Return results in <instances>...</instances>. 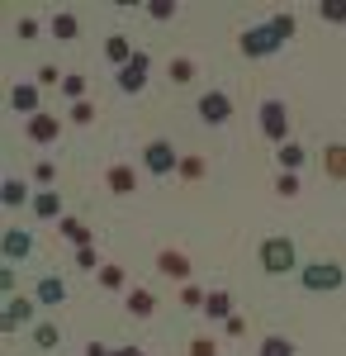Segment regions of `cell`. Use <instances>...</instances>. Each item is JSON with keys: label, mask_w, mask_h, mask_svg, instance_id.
<instances>
[{"label": "cell", "mask_w": 346, "mask_h": 356, "mask_svg": "<svg viewBox=\"0 0 346 356\" xmlns=\"http://www.w3.org/2000/svg\"><path fill=\"white\" fill-rule=\"evenodd\" d=\"M261 356H294V342H285V337H266V342H261Z\"/></svg>", "instance_id": "d4e9b609"}, {"label": "cell", "mask_w": 346, "mask_h": 356, "mask_svg": "<svg viewBox=\"0 0 346 356\" xmlns=\"http://www.w3.org/2000/svg\"><path fill=\"white\" fill-rule=\"evenodd\" d=\"M28 318H33V304H28V300H10L5 318H0V328H5V332H15L19 323H28Z\"/></svg>", "instance_id": "8fae6325"}, {"label": "cell", "mask_w": 346, "mask_h": 356, "mask_svg": "<svg viewBox=\"0 0 346 356\" xmlns=\"http://www.w3.org/2000/svg\"><path fill=\"white\" fill-rule=\"evenodd\" d=\"M147 72H152V57H147V53H133V62H129V67H119V90H129V95L147 90Z\"/></svg>", "instance_id": "3957f363"}, {"label": "cell", "mask_w": 346, "mask_h": 356, "mask_svg": "<svg viewBox=\"0 0 346 356\" xmlns=\"http://www.w3.org/2000/svg\"><path fill=\"white\" fill-rule=\"evenodd\" d=\"M109 356H142V347H119V352H109Z\"/></svg>", "instance_id": "ab89813d"}, {"label": "cell", "mask_w": 346, "mask_h": 356, "mask_svg": "<svg viewBox=\"0 0 346 356\" xmlns=\"http://www.w3.org/2000/svg\"><path fill=\"white\" fill-rule=\"evenodd\" d=\"M318 15L327 19V24H346V0H322Z\"/></svg>", "instance_id": "7402d4cb"}, {"label": "cell", "mask_w": 346, "mask_h": 356, "mask_svg": "<svg viewBox=\"0 0 346 356\" xmlns=\"http://www.w3.org/2000/svg\"><path fill=\"white\" fill-rule=\"evenodd\" d=\"M157 271L171 275V280H190V261L181 257V252H161V257H157Z\"/></svg>", "instance_id": "30bf717a"}, {"label": "cell", "mask_w": 346, "mask_h": 356, "mask_svg": "<svg viewBox=\"0 0 346 356\" xmlns=\"http://www.w3.org/2000/svg\"><path fill=\"white\" fill-rule=\"evenodd\" d=\"M285 38H294V15H275L270 24H256V29L242 33V53L247 57H270V53H280Z\"/></svg>", "instance_id": "6da1fadb"}, {"label": "cell", "mask_w": 346, "mask_h": 356, "mask_svg": "<svg viewBox=\"0 0 346 356\" xmlns=\"http://www.w3.org/2000/svg\"><path fill=\"white\" fill-rule=\"evenodd\" d=\"M100 285L105 290H124V271L119 266H100Z\"/></svg>", "instance_id": "4316f807"}, {"label": "cell", "mask_w": 346, "mask_h": 356, "mask_svg": "<svg viewBox=\"0 0 346 356\" xmlns=\"http://www.w3.org/2000/svg\"><path fill=\"white\" fill-rule=\"evenodd\" d=\"M190 76H195V62L176 57V62H171V81H190Z\"/></svg>", "instance_id": "f546056e"}, {"label": "cell", "mask_w": 346, "mask_h": 356, "mask_svg": "<svg viewBox=\"0 0 346 356\" xmlns=\"http://www.w3.org/2000/svg\"><path fill=\"white\" fill-rule=\"evenodd\" d=\"M85 356H109V352L100 347V342H90V347H85Z\"/></svg>", "instance_id": "60d3db41"}, {"label": "cell", "mask_w": 346, "mask_h": 356, "mask_svg": "<svg viewBox=\"0 0 346 356\" xmlns=\"http://www.w3.org/2000/svg\"><path fill=\"white\" fill-rule=\"evenodd\" d=\"M72 119H76V124H90V119H95V110L81 100V105H72Z\"/></svg>", "instance_id": "74e56055"}, {"label": "cell", "mask_w": 346, "mask_h": 356, "mask_svg": "<svg viewBox=\"0 0 346 356\" xmlns=\"http://www.w3.org/2000/svg\"><path fill=\"white\" fill-rule=\"evenodd\" d=\"M10 105L24 110V114H38V90H33V86H15V90H10Z\"/></svg>", "instance_id": "9a60e30c"}, {"label": "cell", "mask_w": 346, "mask_h": 356, "mask_svg": "<svg viewBox=\"0 0 346 356\" xmlns=\"http://www.w3.org/2000/svg\"><path fill=\"white\" fill-rule=\"evenodd\" d=\"M190 356H218V347H213L209 337H195V342H190Z\"/></svg>", "instance_id": "d6a6232c"}, {"label": "cell", "mask_w": 346, "mask_h": 356, "mask_svg": "<svg viewBox=\"0 0 346 356\" xmlns=\"http://www.w3.org/2000/svg\"><path fill=\"white\" fill-rule=\"evenodd\" d=\"M0 200H5L10 209H19V204H24V186H19V181H5V186H0Z\"/></svg>", "instance_id": "cb8c5ba5"}, {"label": "cell", "mask_w": 346, "mask_h": 356, "mask_svg": "<svg viewBox=\"0 0 346 356\" xmlns=\"http://www.w3.org/2000/svg\"><path fill=\"white\" fill-rule=\"evenodd\" d=\"M53 33L67 43V38H76L81 33V24H76V15H53Z\"/></svg>", "instance_id": "ffe728a7"}, {"label": "cell", "mask_w": 346, "mask_h": 356, "mask_svg": "<svg viewBox=\"0 0 346 356\" xmlns=\"http://www.w3.org/2000/svg\"><path fill=\"white\" fill-rule=\"evenodd\" d=\"M53 176H57V166H53V162H33V181H38L43 191L53 186Z\"/></svg>", "instance_id": "f1b7e54d"}, {"label": "cell", "mask_w": 346, "mask_h": 356, "mask_svg": "<svg viewBox=\"0 0 346 356\" xmlns=\"http://www.w3.org/2000/svg\"><path fill=\"white\" fill-rule=\"evenodd\" d=\"M38 81H43V86H57L62 76H57V67H43V72H38Z\"/></svg>", "instance_id": "f35d334b"}, {"label": "cell", "mask_w": 346, "mask_h": 356, "mask_svg": "<svg viewBox=\"0 0 346 356\" xmlns=\"http://www.w3.org/2000/svg\"><path fill=\"white\" fill-rule=\"evenodd\" d=\"M147 10H152V19H171V15H176V5H171V0H152Z\"/></svg>", "instance_id": "836d02e7"}, {"label": "cell", "mask_w": 346, "mask_h": 356, "mask_svg": "<svg viewBox=\"0 0 346 356\" xmlns=\"http://www.w3.org/2000/svg\"><path fill=\"white\" fill-rule=\"evenodd\" d=\"M105 57H109V62H119V67H129V62H133L129 38H124V33H109V38H105Z\"/></svg>", "instance_id": "7c38bea8"}, {"label": "cell", "mask_w": 346, "mask_h": 356, "mask_svg": "<svg viewBox=\"0 0 346 356\" xmlns=\"http://www.w3.org/2000/svg\"><path fill=\"white\" fill-rule=\"evenodd\" d=\"M204 314L209 318H233V300L223 290H213V295H204Z\"/></svg>", "instance_id": "2e32d148"}, {"label": "cell", "mask_w": 346, "mask_h": 356, "mask_svg": "<svg viewBox=\"0 0 346 356\" xmlns=\"http://www.w3.org/2000/svg\"><path fill=\"white\" fill-rule=\"evenodd\" d=\"M28 252H33V233H24V228H5V257L19 261V257H28Z\"/></svg>", "instance_id": "ba28073f"}, {"label": "cell", "mask_w": 346, "mask_h": 356, "mask_svg": "<svg viewBox=\"0 0 346 356\" xmlns=\"http://www.w3.org/2000/svg\"><path fill=\"white\" fill-rule=\"evenodd\" d=\"M181 176H186V181H199V176H204V162H199V157H186V162H181Z\"/></svg>", "instance_id": "1f68e13d"}, {"label": "cell", "mask_w": 346, "mask_h": 356, "mask_svg": "<svg viewBox=\"0 0 346 356\" xmlns=\"http://www.w3.org/2000/svg\"><path fill=\"white\" fill-rule=\"evenodd\" d=\"M280 166H304V147H299V143H280Z\"/></svg>", "instance_id": "603a6c76"}, {"label": "cell", "mask_w": 346, "mask_h": 356, "mask_svg": "<svg viewBox=\"0 0 346 356\" xmlns=\"http://www.w3.org/2000/svg\"><path fill=\"white\" fill-rule=\"evenodd\" d=\"M290 266H294V243L290 238H266V243H261V271L285 275Z\"/></svg>", "instance_id": "7a4b0ae2"}, {"label": "cell", "mask_w": 346, "mask_h": 356, "mask_svg": "<svg viewBox=\"0 0 346 356\" xmlns=\"http://www.w3.org/2000/svg\"><path fill=\"white\" fill-rule=\"evenodd\" d=\"M33 342H38L43 352H53V347H57V328H53V323H38V328H33Z\"/></svg>", "instance_id": "484cf974"}, {"label": "cell", "mask_w": 346, "mask_h": 356, "mask_svg": "<svg viewBox=\"0 0 346 356\" xmlns=\"http://www.w3.org/2000/svg\"><path fill=\"white\" fill-rule=\"evenodd\" d=\"M76 266L81 271H95V247H76Z\"/></svg>", "instance_id": "e575fe53"}, {"label": "cell", "mask_w": 346, "mask_h": 356, "mask_svg": "<svg viewBox=\"0 0 346 356\" xmlns=\"http://www.w3.org/2000/svg\"><path fill=\"white\" fill-rule=\"evenodd\" d=\"M261 134H266L270 143H285V138H290V114H285L280 100H266V105H261Z\"/></svg>", "instance_id": "277c9868"}, {"label": "cell", "mask_w": 346, "mask_h": 356, "mask_svg": "<svg viewBox=\"0 0 346 356\" xmlns=\"http://www.w3.org/2000/svg\"><path fill=\"white\" fill-rule=\"evenodd\" d=\"M322 166H327L332 181H346V147H342V143H332V147L322 152Z\"/></svg>", "instance_id": "4fadbf2b"}, {"label": "cell", "mask_w": 346, "mask_h": 356, "mask_svg": "<svg viewBox=\"0 0 346 356\" xmlns=\"http://www.w3.org/2000/svg\"><path fill=\"white\" fill-rule=\"evenodd\" d=\"M275 191L285 195V200H290V195H299V176H294V171H285V176L275 181Z\"/></svg>", "instance_id": "4dcf8cb0"}, {"label": "cell", "mask_w": 346, "mask_h": 356, "mask_svg": "<svg viewBox=\"0 0 346 356\" xmlns=\"http://www.w3.org/2000/svg\"><path fill=\"white\" fill-rule=\"evenodd\" d=\"M142 166L152 171V176H171L176 171V152H171V143H147V152H142Z\"/></svg>", "instance_id": "8992f818"}, {"label": "cell", "mask_w": 346, "mask_h": 356, "mask_svg": "<svg viewBox=\"0 0 346 356\" xmlns=\"http://www.w3.org/2000/svg\"><path fill=\"white\" fill-rule=\"evenodd\" d=\"M199 119H204V124H228V119H233V100H228L223 90L199 95Z\"/></svg>", "instance_id": "5b68a950"}, {"label": "cell", "mask_w": 346, "mask_h": 356, "mask_svg": "<svg viewBox=\"0 0 346 356\" xmlns=\"http://www.w3.org/2000/svg\"><path fill=\"white\" fill-rule=\"evenodd\" d=\"M62 233H67L76 247H90V228H85L81 219H62Z\"/></svg>", "instance_id": "44dd1931"}, {"label": "cell", "mask_w": 346, "mask_h": 356, "mask_svg": "<svg viewBox=\"0 0 346 356\" xmlns=\"http://www.w3.org/2000/svg\"><path fill=\"white\" fill-rule=\"evenodd\" d=\"M181 300H186L190 309H204V295H199V290H195V285H186V290H181Z\"/></svg>", "instance_id": "d590c367"}, {"label": "cell", "mask_w": 346, "mask_h": 356, "mask_svg": "<svg viewBox=\"0 0 346 356\" xmlns=\"http://www.w3.org/2000/svg\"><path fill=\"white\" fill-rule=\"evenodd\" d=\"M57 209H62V200H57L53 191H38V195H33V214H38V219H57Z\"/></svg>", "instance_id": "e0dca14e"}, {"label": "cell", "mask_w": 346, "mask_h": 356, "mask_svg": "<svg viewBox=\"0 0 346 356\" xmlns=\"http://www.w3.org/2000/svg\"><path fill=\"white\" fill-rule=\"evenodd\" d=\"M62 300H67V285L57 275H43L38 280V304H62Z\"/></svg>", "instance_id": "5bb4252c"}, {"label": "cell", "mask_w": 346, "mask_h": 356, "mask_svg": "<svg viewBox=\"0 0 346 356\" xmlns=\"http://www.w3.org/2000/svg\"><path fill=\"white\" fill-rule=\"evenodd\" d=\"M152 309H157V300H152L147 290H133V295H129V314H133V318H147Z\"/></svg>", "instance_id": "d6986e66"}, {"label": "cell", "mask_w": 346, "mask_h": 356, "mask_svg": "<svg viewBox=\"0 0 346 356\" xmlns=\"http://www.w3.org/2000/svg\"><path fill=\"white\" fill-rule=\"evenodd\" d=\"M62 95L81 105V95H85V81H81V76H62Z\"/></svg>", "instance_id": "83f0119b"}, {"label": "cell", "mask_w": 346, "mask_h": 356, "mask_svg": "<svg viewBox=\"0 0 346 356\" xmlns=\"http://www.w3.org/2000/svg\"><path fill=\"white\" fill-rule=\"evenodd\" d=\"M109 191H114V195L133 191V166H109Z\"/></svg>", "instance_id": "ac0fdd59"}, {"label": "cell", "mask_w": 346, "mask_h": 356, "mask_svg": "<svg viewBox=\"0 0 346 356\" xmlns=\"http://www.w3.org/2000/svg\"><path fill=\"white\" fill-rule=\"evenodd\" d=\"M337 285H342V266H322V261L304 266V290H337Z\"/></svg>", "instance_id": "52a82bcc"}, {"label": "cell", "mask_w": 346, "mask_h": 356, "mask_svg": "<svg viewBox=\"0 0 346 356\" xmlns=\"http://www.w3.org/2000/svg\"><path fill=\"white\" fill-rule=\"evenodd\" d=\"M223 328H228V337H242V332H247V318L233 314V318H223Z\"/></svg>", "instance_id": "8d00e7d4"}, {"label": "cell", "mask_w": 346, "mask_h": 356, "mask_svg": "<svg viewBox=\"0 0 346 356\" xmlns=\"http://www.w3.org/2000/svg\"><path fill=\"white\" fill-rule=\"evenodd\" d=\"M57 134H62V124H57L53 114H33V119H28V138H33V143H53Z\"/></svg>", "instance_id": "9c48e42d"}]
</instances>
